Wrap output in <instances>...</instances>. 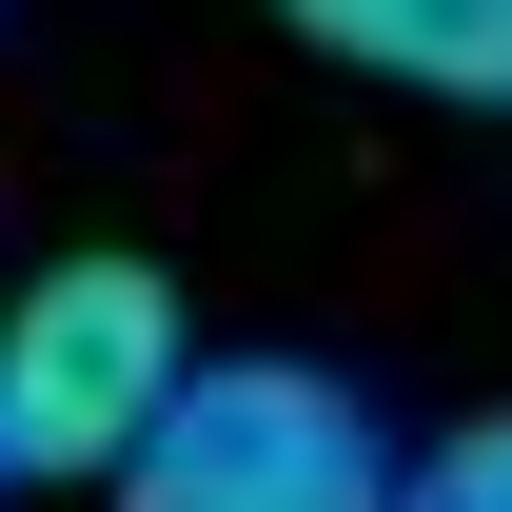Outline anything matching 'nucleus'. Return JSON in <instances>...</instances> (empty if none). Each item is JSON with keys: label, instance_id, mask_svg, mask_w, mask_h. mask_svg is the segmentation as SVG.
<instances>
[{"label": "nucleus", "instance_id": "obj_3", "mask_svg": "<svg viewBox=\"0 0 512 512\" xmlns=\"http://www.w3.org/2000/svg\"><path fill=\"white\" fill-rule=\"evenodd\" d=\"M316 60L414 79V99H512V0H276Z\"/></svg>", "mask_w": 512, "mask_h": 512}, {"label": "nucleus", "instance_id": "obj_2", "mask_svg": "<svg viewBox=\"0 0 512 512\" xmlns=\"http://www.w3.org/2000/svg\"><path fill=\"white\" fill-rule=\"evenodd\" d=\"M119 512H394V453L316 355H197V394L158 414Z\"/></svg>", "mask_w": 512, "mask_h": 512}, {"label": "nucleus", "instance_id": "obj_1", "mask_svg": "<svg viewBox=\"0 0 512 512\" xmlns=\"http://www.w3.org/2000/svg\"><path fill=\"white\" fill-rule=\"evenodd\" d=\"M178 394H197V335L138 256L20 276V316H0V473H138Z\"/></svg>", "mask_w": 512, "mask_h": 512}, {"label": "nucleus", "instance_id": "obj_4", "mask_svg": "<svg viewBox=\"0 0 512 512\" xmlns=\"http://www.w3.org/2000/svg\"><path fill=\"white\" fill-rule=\"evenodd\" d=\"M394 512H512V414H473V434H434L414 473H394Z\"/></svg>", "mask_w": 512, "mask_h": 512}]
</instances>
